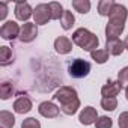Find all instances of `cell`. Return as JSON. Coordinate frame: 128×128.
<instances>
[{"label": "cell", "mask_w": 128, "mask_h": 128, "mask_svg": "<svg viewBox=\"0 0 128 128\" xmlns=\"http://www.w3.org/2000/svg\"><path fill=\"white\" fill-rule=\"evenodd\" d=\"M53 98L60 102V112L68 116L76 114L77 110L80 108V100H78L77 90L71 86H62L60 89L56 90Z\"/></svg>", "instance_id": "cell-1"}, {"label": "cell", "mask_w": 128, "mask_h": 128, "mask_svg": "<svg viewBox=\"0 0 128 128\" xmlns=\"http://www.w3.org/2000/svg\"><path fill=\"white\" fill-rule=\"evenodd\" d=\"M72 42L80 47L82 50L84 51H89L92 53L94 50H98V44H100V39L95 33H92L90 30L84 29V27H80L77 29L74 33H72Z\"/></svg>", "instance_id": "cell-2"}, {"label": "cell", "mask_w": 128, "mask_h": 128, "mask_svg": "<svg viewBox=\"0 0 128 128\" xmlns=\"http://www.w3.org/2000/svg\"><path fill=\"white\" fill-rule=\"evenodd\" d=\"M68 72L72 78H84L90 72V63L84 59H74L68 66Z\"/></svg>", "instance_id": "cell-3"}, {"label": "cell", "mask_w": 128, "mask_h": 128, "mask_svg": "<svg viewBox=\"0 0 128 128\" xmlns=\"http://www.w3.org/2000/svg\"><path fill=\"white\" fill-rule=\"evenodd\" d=\"M33 20H35V24H36V26L47 24V23L51 20L50 6H48L47 3H39V5H36V8L33 9Z\"/></svg>", "instance_id": "cell-4"}, {"label": "cell", "mask_w": 128, "mask_h": 128, "mask_svg": "<svg viewBox=\"0 0 128 128\" xmlns=\"http://www.w3.org/2000/svg\"><path fill=\"white\" fill-rule=\"evenodd\" d=\"M21 27L15 21H6L2 27H0V36L6 41H14L15 38H20Z\"/></svg>", "instance_id": "cell-5"}, {"label": "cell", "mask_w": 128, "mask_h": 128, "mask_svg": "<svg viewBox=\"0 0 128 128\" xmlns=\"http://www.w3.org/2000/svg\"><path fill=\"white\" fill-rule=\"evenodd\" d=\"M124 29H125V21L108 20V23L106 24V36H107V39H116L118 36L122 35Z\"/></svg>", "instance_id": "cell-6"}, {"label": "cell", "mask_w": 128, "mask_h": 128, "mask_svg": "<svg viewBox=\"0 0 128 128\" xmlns=\"http://www.w3.org/2000/svg\"><path fill=\"white\" fill-rule=\"evenodd\" d=\"M38 36V26L35 23H24L21 26V32H20V41L23 44L32 42L35 38Z\"/></svg>", "instance_id": "cell-7"}, {"label": "cell", "mask_w": 128, "mask_h": 128, "mask_svg": "<svg viewBox=\"0 0 128 128\" xmlns=\"http://www.w3.org/2000/svg\"><path fill=\"white\" fill-rule=\"evenodd\" d=\"M38 112L41 116L47 118V119H53V118H57L59 113H60V108L51 102V101H42L39 106H38Z\"/></svg>", "instance_id": "cell-8"}, {"label": "cell", "mask_w": 128, "mask_h": 128, "mask_svg": "<svg viewBox=\"0 0 128 128\" xmlns=\"http://www.w3.org/2000/svg\"><path fill=\"white\" fill-rule=\"evenodd\" d=\"M15 18L20 21H27L30 17H33V9L27 2H17L15 9H14Z\"/></svg>", "instance_id": "cell-9"}, {"label": "cell", "mask_w": 128, "mask_h": 128, "mask_svg": "<svg viewBox=\"0 0 128 128\" xmlns=\"http://www.w3.org/2000/svg\"><path fill=\"white\" fill-rule=\"evenodd\" d=\"M98 118H100V116H98V113H96V108H94V107H90V106L84 107V108L80 112V114H78V120H80V124H83V125H92V124L96 122Z\"/></svg>", "instance_id": "cell-10"}, {"label": "cell", "mask_w": 128, "mask_h": 128, "mask_svg": "<svg viewBox=\"0 0 128 128\" xmlns=\"http://www.w3.org/2000/svg\"><path fill=\"white\" fill-rule=\"evenodd\" d=\"M120 90H122V86L119 82L108 80L101 88V95H102V98H116V95H119Z\"/></svg>", "instance_id": "cell-11"}, {"label": "cell", "mask_w": 128, "mask_h": 128, "mask_svg": "<svg viewBox=\"0 0 128 128\" xmlns=\"http://www.w3.org/2000/svg\"><path fill=\"white\" fill-rule=\"evenodd\" d=\"M54 50L59 54H68L72 51V41L66 36H59L54 41Z\"/></svg>", "instance_id": "cell-12"}, {"label": "cell", "mask_w": 128, "mask_h": 128, "mask_svg": "<svg viewBox=\"0 0 128 128\" xmlns=\"http://www.w3.org/2000/svg\"><path fill=\"white\" fill-rule=\"evenodd\" d=\"M30 110H32L30 98L26 96V95H20L14 102V112L18 113V114H24V113H29Z\"/></svg>", "instance_id": "cell-13"}, {"label": "cell", "mask_w": 128, "mask_h": 128, "mask_svg": "<svg viewBox=\"0 0 128 128\" xmlns=\"http://www.w3.org/2000/svg\"><path fill=\"white\" fill-rule=\"evenodd\" d=\"M106 50L108 51L110 56H120L125 50L124 42L116 38V39H106Z\"/></svg>", "instance_id": "cell-14"}, {"label": "cell", "mask_w": 128, "mask_h": 128, "mask_svg": "<svg viewBox=\"0 0 128 128\" xmlns=\"http://www.w3.org/2000/svg\"><path fill=\"white\" fill-rule=\"evenodd\" d=\"M126 17H128V9H126L124 5H120V3H114V6H113V9H112V12H110L108 18H110V20L126 21Z\"/></svg>", "instance_id": "cell-15"}, {"label": "cell", "mask_w": 128, "mask_h": 128, "mask_svg": "<svg viewBox=\"0 0 128 128\" xmlns=\"http://www.w3.org/2000/svg\"><path fill=\"white\" fill-rule=\"evenodd\" d=\"M14 62V53L9 47L3 45L0 47V65L2 66H8Z\"/></svg>", "instance_id": "cell-16"}, {"label": "cell", "mask_w": 128, "mask_h": 128, "mask_svg": "<svg viewBox=\"0 0 128 128\" xmlns=\"http://www.w3.org/2000/svg\"><path fill=\"white\" fill-rule=\"evenodd\" d=\"M0 125L2 128H12L15 125V116L11 112L2 110L0 112Z\"/></svg>", "instance_id": "cell-17"}, {"label": "cell", "mask_w": 128, "mask_h": 128, "mask_svg": "<svg viewBox=\"0 0 128 128\" xmlns=\"http://www.w3.org/2000/svg\"><path fill=\"white\" fill-rule=\"evenodd\" d=\"M15 94V88L11 82H3L2 84H0V98L2 100H9L12 95Z\"/></svg>", "instance_id": "cell-18"}, {"label": "cell", "mask_w": 128, "mask_h": 128, "mask_svg": "<svg viewBox=\"0 0 128 128\" xmlns=\"http://www.w3.org/2000/svg\"><path fill=\"white\" fill-rule=\"evenodd\" d=\"M113 6H114L113 0H101V2H98V14L101 17H108Z\"/></svg>", "instance_id": "cell-19"}, {"label": "cell", "mask_w": 128, "mask_h": 128, "mask_svg": "<svg viewBox=\"0 0 128 128\" xmlns=\"http://www.w3.org/2000/svg\"><path fill=\"white\" fill-rule=\"evenodd\" d=\"M74 23H76L74 14H72L71 11H65V14H63V17H62V20H60L62 29H63V30H70V29H72Z\"/></svg>", "instance_id": "cell-20"}, {"label": "cell", "mask_w": 128, "mask_h": 128, "mask_svg": "<svg viewBox=\"0 0 128 128\" xmlns=\"http://www.w3.org/2000/svg\"><path fill=\"white\" fill-rule=\"evenodd\" d=\"M48 6H50V11H51V20H62L63 14H65L63 6L59 2H51V3H48Z\"/></svg>", "instance_id": "cell-21"}, {"label": "cell", "mask_w": 128, "mask_h": 128, "mask_svg": "<svg viewBox=\"0 0 128 128\" xmlns=\"http://www.w3.org/2000/svg\"><path fill=\"white\" fill-rule=\"evenodd\" d=\"M108 51L107 50H94L90 53V57L92 60H95L96 63H100V65H102V63H106L108 60Z\"/></svg>", "instance_id": "cell-22"}, {"label": "cell", "mask_w": 128, "mask_h": 128, "mask_svg": "<svg viewBox=\"0 0 128 128\" xmlns=\"http://www.w3.org/2000/svg\"><path fill=\"white\" fill-rule=\"evenodd\" d=\"M72 8L80 14H88L90 11V2L89 0H72Z\"/></svg>", "instance_id": "cell-23"}, {"label": "cell", "mask_w": 128, "mask_h": 128, "mask_svg": "<svg viewBox=\"0 0 128 128\" xmlns=\"http://www.w3.org/2000/svg\"><path fill=\"white\" fill-rule=\"evenodd\" d=\"M101 107L107 112H113L118 107V100L116 98H101Z\"/></svg>", "instance_id": "cell-24"}, {"label": "cell", "mask_w": 128, "mask_h": 128, "mask_svg": "<svg viewBox=\"0 0 128 128\" xmlns=\"http://www.w3.org/2000/svg\"><path fill=\"white\" fill-rule=\"evenodd\" d=\"M112 126H113V122L107 116H100L95 122V128H112Z\"/></svg>", "instance_id": "cell-25"}, {"label": "cell", "mask_w": 128, "mask_h": 128, "mask_svg": "<svg viewBox=\"0 0 128 128\" xmlns=\"http://www.w3.org/2000/svg\"><path fill=\"white\" fill-rule=\"evenodd\" d=\"M21 128H41V122L35 118H27L23 120Z\"/></svg>", "instance_id": "cell-26"}, {"label": "cell", "mask_w": 128, "mask_h": 128, "mask_svg": "<svg viewBox=\"0 0 128 128\" xmlns=\"http://www.w3.org/2000/svg\"><path fill=\"white\" fill-rule=\"evenodd\" d=\"M118 82L120 83V86H128V66L122 68L119 72H118Z\"/></svg>", "instance_id": "cell-27"}, {"label": "cell", "mask_w": 128, "mask_h": 128, "mask_svg": "<svg viewBox=\"0 0 128 128\" xmlns=\"http://www.w3.org/2000/svg\"><path fill=\"white\" fill-rule=\"evenodd\" d=\"M119 128H128V112H122L118 119Z\"/></svg>", "instance_id": "cell-28"}, {"label": "cell", "mask_w": 128, "mask_h": 128, "mask_svg": "<svg viewBox=\"0 0 128 128\" xmlns=\"http://www.w3.org/2000/svg\"><path fill=\"white\" fill-rule=\"evenodd\" d=\"M8 15V5L3 2V3H0V20H5Z\"/></svg>", "instance_id": "cell-29"}, {"label": "cell", "mask_w": 128, "mask_h": 128, "mask_svg": "<svg viewBox=\"0 0 128 128\" xmlns=\"http://www.w3.org/2000/svg\"><path fill=\"white\" fill-rule=\"evenodd\" d=\"M124 45H125V48H126V50H128V36H126V38H125V41H124Z\"/></svg>", "instance_id": "cell-30"}, {"label": "cell", "mask_w": 128, "mask_h": 128, "mask_svg": "<svg viewBox=\"0 0 128 128\" xmlns=\"http://www.w3.org/2000/svg\"><path fill=\"white\" fill-rule=\"evenodd\" d=\"M125 96H126V101H128V86H126V89H125Z\"/></svg>", "instance_id": "cell-31"}]
</instances>
